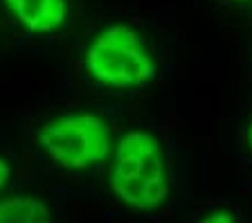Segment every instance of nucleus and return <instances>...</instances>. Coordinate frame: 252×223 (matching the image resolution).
Instances as JSON below:
<instances>
[{"mask_svg":"<svg viewBox=\"0 0 252 223\" xmlns=\"http://www.w3.org/2000/svg\"><path fill=\"white\" fill-rule=\"evenodd\" d=\"M11 178H14V165H11V160L7 156L0 154V194H5Z\"/></svg>","mask_w":252,"mask_h":223,"instance_id":"obj_7","label":"nucleus"},{"mask_svg":"<svg viewBox=\"0 0 252 223\" xmlns=\"http://www.w3.org/2000/svg\"><path fill=\"white\" fill-rule=\"evenodd\" d=\"M234 2H246V0H234Z\"/></svg>","mask_w":252,"mask_h":223,"instance_id":"obj_9","label":"nucleus"},{"mask_svg":"<svg viewBox=\"0 0 252 223\" xmlns=\"http://www.w3.org/2000/svg\"><path fill=\"white\" fill-rule=\"evenodd\" d=\"M34 142L54 167L81 174L108 162L115 135L101 113L77 108L47 117L34 133Z\"/></svg>","mask_w":252,"mask_h":223,"instance_id":"obj_3","label":"nucleus"},{"mask_svg":"<svg viewBox=\"0 0 252 223\" xmlns=\"http://www.w3.org/2000/svg\"><path fill=\"white\" fill-rule=\"evenodd\" d=\"M196 223H239V221H236V214L232 210H227V207H214L210 212H205Z\"/></svg>","mask_w":252,"mask_h":223,"instance_id":"obj_6","label":"nucleus"},{"mask_svg":"<svg viewBox=\"0 0 252 223\" xmlns=\"http://www.w3.org/2000/svg\"><path fill=\"white\" fill-rule=\"evenodd\" d=\"M5 11L32 36H52L70 23V0H2Z\"/></svg>","mask_w":252,"mask_h":223,"instance_id":"obj_4","label":"nucleus"},{"mask_svg":"<svg viewBox=\"0 0 252 223\" xmlns=\"http://www.w3.org/2000/svg\"><path fill=\"white\" fill-rule=\"evenodd\" d=\"M0 223H54V214L36 194H0Z\"/></svg>","mask_w":252,"mask_h":223,"instance_id":"obj_5","label":"nucleus"},{"mask_svg":"<svg viewBox=\"0 0 252 223\" xmlns=\"http://www.w3.org/2000/svg\"><path fill=\"white\" fill-rule=\"evenodd\" d=\"M246 142H248V149L252 151V117H250V122H248V128H246Z\"/></svg>","mask_w":252,"mask_h":223,"instance_id":"obj_8","label":"nucleus"},{"mask_svg":"<svg viewBox=\"0 0 252 223\" xmlns=\"http://www.w3.org/2000/svg\"><path fill=\"white\" fill-rule=\"evenodd\" d=\"M108 190L133 212H156L171 196V174L162 140L149 128H131L115 138L108 158Z\"/></svg>","mask_w":252,"mask_h":223,"instance_id":"obj_1","label":"nucleus"},{"mask_svg":"<svg viewBox=\"0 0 252 223\" xmlns=\"http://www.w3.org/2000/svg\"><path fill=\"white\" fill-rule=\"evenodd\" d=\"M81 68L97 86L137 91L158 77V59L135 25L115 21L88 38L81 52Z\"/></svg>","mask_w":252,"mask_h":223,"instance_id":"obj_2","label":"nucleus"}]
</instances>
